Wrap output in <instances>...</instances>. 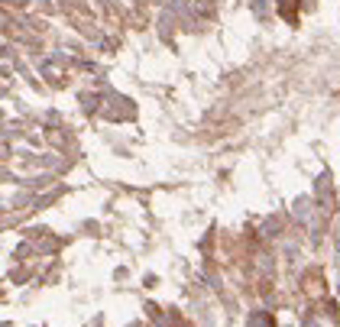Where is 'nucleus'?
Segmentation results:
<instances>
[]
</instances>
